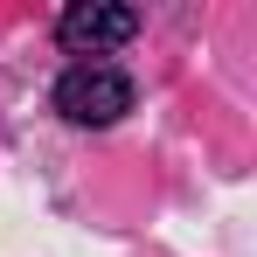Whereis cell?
<instances>
[{"label": "cell", "instance_id": "cell-1", "mask_svg": "<svg viewBox=\"0 0 257 257\" xmlns=\"http://www.w3.org/2000/svg\"><path fill=\"white\" fill-rule=\"evenodd\" d=\"M56 111L70 125H118L132 111V77L111 63H77L56 77Z\"/></svg>", "mask_w": 257, "mask_h": 257}, {"label": "cell", "instance_id": "cell-2", "mask_svg": "<svg viewBox=\"0 0 257 257\" xmlns=\"http://www.w3.org/2000/svg\"><path fill=\"white\" fill-rule=\"evenodd\" d=\"M132 35H139V14L118 7V0H77L56 21V42L70 49V56H104V49L132 42Z\"/></svg>", "mask_w": 257, "mask_h": 257}]
</instances>
